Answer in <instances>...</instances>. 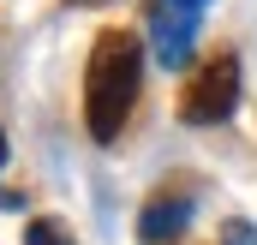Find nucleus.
I'll list each match as a JSON object with an SVG mask.
<instances>
[{
	"label": "nucleus",
	"instance_id": "obj_1",
	"mask_svg": "<svg viewBox=\"0 0 257 245\" xmlns=\"http://www.w3.org/2000/svg\"><path fill=\"white\" fill-rule=\"evenodd\" d=\"M138 78H144V54L126 30H102L90 48V72H84V126L96 144H114L120 126L132 120L138 102Z\"/></svg>",
	"mask_w": 257,
	"mask_h": 245
},
{
	"label": "nucleus",
	"instance_id": "obj_2",
	"mask_svg": "<svg viewBox=\"0 0 257 245\" xmlns=\"http://www.w3.org/2000/svg\"><path fill=\"white\" fill-rule=\"evenodd\" d=\"M233 102H239V60L233 54H215L209 66H197L192 84H186V96H180V114L192 126H215L233 114Z\"/></svg>",
	"mask_w": 257,
	"mask_h": 245
},
{
	"label": "nucleus",
	"instance_id": "obj_3",
	"mask_svg": "<svg viewBox=\"0 0 257 245\" xmlns=\"http://www.w3.org/2000/svg\"><path fill=\"white\" fill-rule=\"evenodd\" d=\"M150 42H156V60L174 72V66L192 54V42H197V12L180 6V0H156L150 6Z\"/></svg>",
	"mask_w": 257,
	"mask_h": 245
},
{
	"label": "nucleus",
	"instance_id": "obj_4",
	"mask_svg": "<svg viewBox=\"0 0 257 245\" xmlns=\"http://www.w3.org/2000/svg\"><path fill=\"white\" fill-rule=\"evenodd\" d=\"M186 215H192L186 197H150V203H144V221H138L144 245H168L180 227H186Z\"/></svg>",
	"mask_w": 257,
	"mask_h": 245
},
{
	"label": "nucleus",
	"instance_id": "obj_5",
	"mask_svg": "<svg viewBox=\"0 0 257 245\" xmlns=\"http://www.w3.org/2000/svg\"><path fill=\"white\" fill-rule=\"evenodd\" d=\"M24 245H72V239H66L54 221H30V227H24Z\"/></svg>",
	"mask_w": 257,
	"mask_h": 245
},
{
	"label": "nucleus",
	"instance_id": "obj_6",
	"mask_svg": "<svg viewBox=\"0 0 257 245\" xmlns=\"http://www.w3.org/2000/svg\"><path fill=\"white\" fill-rule=\"evenodd\" d=\"M221 245H257L251 221H227V227H221Z\"/></svg>",
	"mask_w": 257,
	"mask_h": 245
},
{
	"label": "nucleus",
	"instance_id": "obj_7",
	"mask_svg": "<svg viewBox=\"0 0 257 245\" xmlns=\"http://www.w3.org/2000/svg\"><path fill=\"white\" fill-rule=\"evenodd\" d=\"M18 203H24V197H18V191H6V185H0V209H18Z\"/></svg>",
	"mask_w": 257,
	"mask_h": 245
},
{
	"label": "nucleus",
	"instance_id": "obj_8",
	"mask_svg": "<svg viewBox=\"0 0 257 245\" xmlns=\"http://www.w3.org/2000/svg\"><path fill=\"white\" fill-rule=\"evenodd\" d=\"M0 162H6V132H0Z\"/></svg>",
	"mask_w": 257,
	"mask_h": 245
},
{
	"label": "nucleus",
	"instance_id": "obj_9",
	"mask_svg": "<svg viewBox=\"0 0 257 245\" xmlns=\"http://www.w3.org/2000/svg\"><path fill=\"white\" fill-rule=\"evenodd\" d=\"M180 6H192V12H197V6H203V0H180Z\"/></svg>",
	"mask_w": 257,
	"mask_h": 245
},
{
	"label": "nucleus",
	"instance_id": "obj_10",
	"mask_svg": "<svg viewBox=\"0 0 257 245\" xmlns=\"http://www.w3.org/2000/svg\"><path fill=\"white\" fill-rule=\"evenodd\" d=\"M78 6H96V0H78Z\"/></svg>",
	"mask_w": 257,
	"mask_h": 245
}]
</instances>
